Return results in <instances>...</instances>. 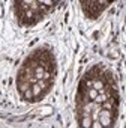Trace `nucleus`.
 I'll return each instance as SVG.
<instances>
[{"label":"nucleus","mask_w":126,"mask_h":128,"mask_svg":"<svg viewBox=\"0 0 126 128\" xmlns=\"http://www.w3.org/2000/svg\"><path fill=\"white\" fill-rule=\"evenodd\" d=\"M86 84H87V89L93 88V82H92V80H86Z\"/></svg>","instance_id":"obj_14"},{"label":"nucleus","mask_w":126,"mask_h":128,"mask_svg":"<svg viewBox=\"0 0 126 128\" xmlns=\"http://www.w3.org/2000/svg\"><path fill=\"white\" fill-rule=\"evenodd\" d=\"M32 90H33V94H35V96H39L41 94H42V88L38 84V83H35V84H32Z\"/></svg>","instance_id":"obj_6"},{"label":"nucleus","mask_w":126,"mask_h":128,"mask_svg":"<svg viewBox=\"0 0 126 128\" xmlns=\"http://www.w3.org/2000/svg\"><path fill=\"white\" fill-rule=\"evenodd\" d=\"M38 84H39L42 89H47V88L50 86V80H45V78H39V80H38Z\"/></svg>","instance_id":"obj_10"},{"label":"nucleus","mask_w":126,"mask_h":128,"mask_svg":"<svg viewBox=\"0 0 126 128\" xmlns=\"http://www.w3.org/2000/svg\"><path fill=\"white\" fill-rule=\"evenodd\" d=\"M98 95H99V90H96L95 88H90L87 90V100H90V101H95L98 98Z\"/></svg>","instance_id":"obj_2"},{"label":"nucleus","mask_w":126,"mask_h":128,"mask_svg":"<svg viewBox=\"0 0 126 128\" xmlns=\"http://www.w3.org/2000/svg\"><path fill=\"white\" fill-rule=\"evenodd\" d=\"M111 118H113V113H111L110 110L102 108V110L99 112V120L102 122L104 126H111V125H113V124H111Z\"/></svg>","instance_id":"obj_1"},{"label":"nucleus","mask_w":126,"mask_h":128,"mask_svg":"<svg viewBox=\"0 0 126 128\" xmlns=\"http://www.w3.org/2000/svg\"><path fill=\"white\" fill-rule=\"evenodd\" d=\"M96 3H99V5H105V3H107V0H96Z\"/></svg>","instance_id":"obj_16"},{"label":"nucleus","mask_w":126,"mask_h":128,"mask_svg":"<svg viewBox=\"0 0 126 128\" xmlns=\"http://www.w3.org/2000/svg\"><path fill=\"white\" fill-rule=\"evenodd\" d=\"M53 2H57V0H53Z\"/></svg>","instance_id":"obj_17"},{"label":"nucleus","mask_w":126,"mask_h":128,"mask_svg":"<svg viewBox=\"0 0 126 128\" xmlns=\"http://www.w3.org/2000/svg\"><path fill=\"white\" fill-rule=\"evenodd\" d=\"M93 88H95L96 90H101V89L105 88V84H104L102 80H95V82H93Z\"/></svg>","instance_id":"obj_8"},{"label":"nucleus","mask_w":126,"mask_h":128,"mask_svg":"<svg viewBox=\"0 0 126 128\" xmlns=\"http://www.w3.org/2000/svg\"><path fill=\"white\" fill-rule=\"evenodd\" d=\"M44 78H45V80H50V78H51V74H50L48 71H45V74H44Z\"/></svg>","instance_id":"obj_15"},{"label":"nucleus","mask_w":126,"mask_h":128,"mask_svg":"<svg viewBox=\"0 0 126 128\" xmlns=\"http://www.w3.org/2000/svg\"><path fill=\"white\" fill-rule=\"evenodd\" d=\"M92 126H93V128H102L104 125H102V122H101L99 119H95V120L92 122Z\"/></svg>","instance_id":"obj_11"},{"label":"nucleus","mask_w":126,"mask_h":128,"mask_svg":"<svg viewBox=\"0 0 126 128\" xmlns=\"http://www.w3.org/2000/svg\"><path fill=\"white\" fill-rule=\"evenodd\" d=\"M92 122H93L92 116H83V120H81V126H84V128H89V126H92Z\"/></svg>","instance_id":"obj_4"},{"label":"nucleus","mask_w":126,"mask_h":128,"mask_svg":"<svg viewBox=\"0 0 126 128\" xmlns=\"http://www.w3.org/2000/svg\"><path fill=\"white\" fill-rule=\"evenodd\" d=\"M41 114H44V116H51V114H53V107H51V106H44V107H41Z\"/></svg>","instance_id":"obj_5"},{"label":"nucleus","mask_w":126,"mask_h":128,"mask_svg":"<svg viewBox=\"0 0 126 128\" xmlns=\"http://www.w3.org/2000/svg\"><path fill=\"white\" fill-rule=\"evenodd\" d=\"M38 2H39L41 5H45V6H48V8H50V6H53V3H54L53 0H38Z\"/></svg>","instance_id":"obj_12"},{"label":"nucleus","mask_w":126,"mask_h":128,"mask_svg":"<svg viewBox=\"0 0 126 128\" xmlns=\"http://www.w3.org/2000/svg\"><path fill=\"white\" fill-rule=\"evenodd\" d=\"M108 100V95L105 94V92H102V94H99L98 95V98L95 100V102H98V104H102V102H105Z\"/></svg>","instance_id":"obj_7"},{"label":"nucleus","mask_w":126,"mask_h":128,"mask_svg":"<svg viewBox=\"0 0 126 128\" xmlns=\"http://www.w3.org/2000/svg\"><path fill=\"white\" fill-rule=\"evenodd\" d=\"M44 74H45V68H44L42 65L35 66V76H36L38 78H44Z\"/></svg>","instance_id":"obj_3"},{"label":"nucleus","mask_w":126,"mask_h":128,"mask_svg":"<svg viewBox=\"0 0 126 128\" xmlns=\"http://www.w3.org/2000/svg\"><path fill=\"white\" fill-rule=\"evenodd\" d=\"M111 107H113V104L107 100L105 102H102V108H105V110H111Z\"/></svg>","instance_id":"obj_13"},{"label":"nucleus","mask_w":126,"mask_h":128,"mask_svg":"<svg viewBox=\"0 0 126 128\" xmlns=\"http://www.w3.org/2000/svg\"><path fill=\"white\" fill-rule=\"evenodd\" d=\"M23 96H24V100H27V101H30L33 96H35V94H33V90H32V88L30 89H27L24 94H23Z\"/></svg>","instance_id":"obj_9"}]
</instances>
